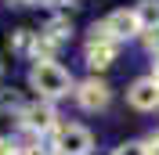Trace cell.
Listing matches in <instances>:
<instances>
[{
  "instance_id": "1",
  "label": "cell",
  "mask_w": 159,
  "mask_h": 155,
  "mask_svg": "<svg viewBox=\"0 0 159 155\" xmlns=\"http://www.w3.org/2000/svg\"><path fill=\"white\" fill-rule=\"evenodd\" d=\"M29 87L40 94V101H54V97H65L72 90V76L58 61H36L29 69Z\"/></svg>"
},
{
  "instance_id": "2",
  "label": "cell",
  "mask_w": 159,
  "mask_h": 155,
  "mask_svg": "<svg viewBox=\"0 0 159 155\" xmlns=\"http://www.w3.org/2000/svg\"><path fill=\"white\" fill-rule=\"evenodd\" d=\"M54 155H90V148H94V134H90L87 126L80 123H65L54 130Z\"/></svg>"
},
{
  "instance_id": "3",
  "label": "cell",
  "mask_w": 159,
  "mask_h": 155,
  "mask_svg": "<svg viewBox=\"0 0 159 155\" xmlns=\"http://www.w3.org/2000/svg\"><path fill=\"white\" fill-rule=\"evenodd\" d=\"M22 130L25 134H33V137H43V134H51V130H58V112H54V105L51 101H29L25 105V112H22Z\"/></svg>"
},
{
  "instance_id": "4",
  "label": "cell",
  "mask_w": 159,
  "mask_h": 155,
  "mask_svg": "<svg viewBox=\"0 0 159 155\" xmlns=\"http://www.w3.org/2000/svg\"><path fill=\"white\" fill-rule=\"evenodd\" d=\"M76 105L83 108V112H101V108H109V101H112V90H109V83L105 79H98V76H90V79H83V83H76Z\"/></svg>"
},
{
  "instance_id": "5",
  "label": "cell",
  "mask_w": 159,
  "mask_h": 155,
  "mask_svg": "<svg viewBox=\"0 0 159 155\" xmlns=\"http://www.w3.org/2000/svg\"><path fill=\"white\" fill-rule=\"evenodd\" d=\"M127 101L138 108V112H152V108H159V83H156L152 76L134 79L130 90H127Z\"/></svg>"
},
{
  "instance_id": "6",
  "label": "cell",
  "mask_w": 159,
  "mask_h": 155,
  "mask_svg": "<svg viewBox=\"0 0 159 155\" xmlns=\"http://www.w3.org/2000/svg\"><path fill=\"white\" fill-rule=\"evenodd\" d=\"M101 25H105V33H109V36L116 40V43L141 36V25H138V18H134V11H112L109 18L101 22Z\"/></svg>"
},
{
  "instance_id": "7",
  "label": "cell",
  "mask_w": 159,
  "mask_h": 155,
  "mask_svg": "<svg viewBox=\"0 0 159 155\" xmlns=\"http://www.w3.org/2000/svg\"><path fill=\"white\" fill-rule=\"evenodd\" d=\"M116 54H119V43H112V40H87V51H83V58L94 72H105L116 61Z\"/></svg>"
},
{
  "instance_id": "8",
  "label": "cell",
  "mask_w": 159,
  "mask_h": 155,
  "mask_svg": "<svg viewBox=\"0 0 159 155\" xmlns=\"http://www.w3.org/2000/svg\"><path fill=\"white\" fill-rule=\"evenodd\" d=\"M40 36L43 40H51V43H65V40L72 36V18H65V15H58V18H51L47 25H43V29H40Z\"/></svg>"
},
{
  "instance_id": "9",
  "label": "cell",
  "mask_w": 159,
  "mask_h": 155,
  "mask_svg": "<svg viewBox=\"0 0 159 155\" xmlns=\"http://www.w3.org/2000/svg\"><path fill=\"white\" fill-rule=\"evenodd\" d=\"M134 18H138L141 33L159 29V0H141L138 7H134Z\"/></svg>"
},
{
  "instance_id": "10",
  "label": "cell",
  "mask_w": 159,
  "mask_h": 155,
  "mask_svg": "<svg viewBox=\"0 0 159 155\" xmlns=\"http://www.w3.org/2000/svg\"><path fill=\"white\" fill-rule=\"evenodd\" d=\"M22 116L25 112V101H22L18 90H0V116Z\"/></svg>"
},
{
  "instance_id": "11",
  "label": "cell",
  "mask_w": 159,
  "mask_h": 155,
  "mask_svg": "<svg viewBox=\"0 0 159 155\" xmlns=\"http://www.w3.org/2000/svg\"><path fill=\"white\" fill-rule=\"evenodd\" d=\"M33 43H36V33H29V29L11 33V51H15V54H29Z\"/></svg>"
},
{
  "instance_id": "12",
  "label": "cell",
  "mask_w": 159,
  "mask_h": 155,
  "mask_svg": "<svg viewBox=\"0 0 159 155\" xmlns=\"http://www.w3.org/2000/svg\"><path fill=\"white\" fill-rule=\"evenodd\" d=\"M18 155H54V148H47L40 137H29L25 144H18Z\"/></svg>"
},
{
  "instance_id": "13",
  "label": "cell",
  "mask_w": 159,
  "mask_h": 155,
  "mask_svg": "<svg viewBox=\"0 0 159 155\" xmlns=\"http://www.w3.org/2000/svg\"><path fill=\"white\" fill-rule=\"evenodd\" d=\"M112 155H145V144L141 141H127V144L112 148Z\"/></svg>"
},
{
  "instance_id": "14",
  "label": "cell",
  "mask_w": 159,
  "mask_h": 155,
  "mask_svg": "<svg viewBox=\"0 0 159 155\" xmlns=\"http://www.w3.org/2000/svg\"><path fill=\"white\" fill-rule=\"evenodd\" d=\"M141 36H145V47H148V54H156V58H159V29L141 33Z\"/></svg>"
},
{
  "instance_id": "15",
  "label": "cell",
  "mask_w": 159,
  "mask_h": 155,
  "mask_svg": "<svg viewBox=\"0 0 159 155\" xmlns=\"http://www.w3.org/2000/svg\"><path fill=\"white\" fill-rule=\"evenodd\" d=\"M141 144H145V155H159V130H152Z\"/></svg>"
},
{
  "instance_id": "16",
  "label": "cell",
  "mask_w": 159,
  "mask_h": 155,
  "mask_svg": "<svg viewBox=\"0 0 159 155\" xmlns=\"http://www.w3.org/2000/svg\"><path fill=\"white\" fill-rule=\"evenodd\" d=\"M0 155H18V148H15L11 137H0Z\"/></svg>"
},
{
  "instance_id": "17",
  "label": "cell",
  "mask_w": 159,
  "mask_h": 155,
  "mask_svg": "<svg viewBox=\"0 0 159 155\" xmlns=\"http://www.w3.org/2000/svg\"><path fill=\"white\" fill-rule=\"evenodd\" d=\"M152 79H156V83H159V61H156V72H152Z\"/></svg>"
}]
</instances>
